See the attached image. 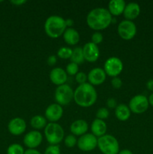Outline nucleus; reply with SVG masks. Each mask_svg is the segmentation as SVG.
I'll use <instances>...</instances> for the list:
<instances>
[{
    "label": "nucleus",
    "instance_id": "obj_1",
    "mask_svg": "<svg viewBox=\"0 0 153 154\" xmlns=\"http://www.w3.org/2000/svg\"><path fill=\"white\" fill-rule=\"evenodd\" d=\"M112 21V15L108 9L96 8L88 12L86 17V23L93 30H103L107 28Z\"/></svg>",
    "mask_w": 153,
    "mask_h": 154
},
{
    "label": "nucleus",
    "instance_id": "obj_2",
    "mask_svg": "<svg viewBox=\"0 0 153 154\" xmlns=\"http://www.w3.org/2000/svg\"><path fill=\"white\" fill-rule=\"evenodd\" d=\"M98 99V94L94 86L89 83L80 84L74 92L75 103L82 108H88L94 105Z\"/></svg>",
    "mask_w": 153,
    "mask_h": 154
},
{
    "label": "nucleus",
    "instance_id": "obj_3",
    "mask_svg": "<svg viewBox=\"0 0 153 154\" xmlns=\"http://www.w3.org/2000/svg\"><path fill=\"white\" fill-rule=\"evenodd\" d=\"M66 29L65 20L58 15L50 16L44 23L45 32L51 38H58L63 35Z\"/></svg>",
    "mask_w": 153,
    "mask_h": 154
},
{
    "label": "nucleus",
    "instance_id": "obj_4",
    "mask_svg": "<svg viewBox=\"0 0 153 154\" xmlns=\"http://www.w3.org/2000/svg\"><path fill=\"white\" fill-rule=\"evenodd\" d=\"M44 135L50 145H58L64 139V132L57 123H49L44 128Z\"/></svg>",
    "mask_w": 153,
    "mask_h": 154
},
{
    "label": "nucleus",
    "instance_id": "obj_5",
    "mask_svg": "<svg viewBox=\"0 0 153 154\" xmlns=\"http://www.w3.org/2000/svg\"><path fill=\"white\" fill-rule=\"evenodd\" d=\"M98 147L103 154H118L119 144L111 135H104L98 138Z\"/></svg>",
    "mask_w": 153,
    "mask_h": 154
},
{
    "label": "nucleus",
    "instance_id": "obj_6",
    "mask_svg": "<svg viewBox=\"0 0 153 154\" xmlns=\"http://www.w3.org/2000/svg\"><path fill=\"white\" fill-rule=\"evenodd\" d=\"M74 90L67 84L57 87L55 91V100L57 104L62 105H68L74 99Z\"/></svg>",
    "mask_w": 153,
    "mask_h": 154
},
{
    "label": "nucleus",
    "instance_id": "obj_7",
    "mask_svg": "<svg viewBox=\"0 0 153 154\" xmlns=\"http://www.w3.org/2000/svg\"><path fill=\"white\" fill-rule=\"evenodd\" d=\"M148 99L146 96L138 94L131 98L129 102L128 107L130 111L134 114H140L146 112L148 108Z\"/></svg>",
    "mask_w": 153,
    "mask_h": 154
},
{
    "label": "nucleus",
    "instance_id": "obj_8",
    "mask_svg": "<svg viewBox=\"0 0 153 154\" xmlns=\"http://www.w3.org/2000/svg\"><path fill=\"white\" fill-rule=\"evenodd\" d=\"M104 70L108 76L112 78L118 77V75H119L123 70V63L118 57H110L105 61Z\"/></svg>",
    "mask_w": 153,
    "mask_h": 154
},
{
    "label": "nucleus",
    "instance_id": "obj_9",
    "mask_svg": "<svg viewBox=\"0 0 153 154\" xmlns=\"http://www.w3.org/2000/svg\"><path fill=\"white\" fill-rule=\"evenodd\" d=\"M118 34L122 39L126 41L134 38L136 34V26L131 20H124L118 23L117 28Z\"/></svg>",
    "mask_w": 153,
    "mask_h": 154
},
{
    "label": "nucleus",
    "instance_id": "obj_10",
    "mask_svg": "<svg viewBox=\"0 0 153 154\" xmlns=\"http://www.w3.org/2000/svg\"><path fill=\"white\" fill-rule=\"evenodd\" d=\"M77 147L83 152H89L98 147V138L92 133H86L77 140Z\"/></svg>",
    "mask_w": 153,
    "mask_h": 154
},
{
    "label": "nucleus",
    "instance_id": "obj_11",
    "mask_svg": "<svg viewBox=\"0 0 153 154\" xmlns=\"http://www.w3.org/2000/svg\"><path fill=\"white\" fill-rule=\"evenodd\" d=\"M84 60L88 63H94L97 61L100 56V51L98 45L92 42H87L82 48Z\"/></svg>",
    "mask_w": 153,
    "mask_h": 154
},
{
    "label": "nucleus",
    "instance_id": "obj_12",
    "mask_svg": "<svg viewBox=\"0 0 153 154\" xmlns=\"http://www.w3.org/2000/svg\"><path fill=\"white\" fill-rule=\"evenodd\" d=\"M63 108L60 105L53 103L50 105L45 110V118L50 123H56L63 115Z\"/></svg>",
    "mask_w": 153,
    "mask_h": 154
},
{
    "label": "nucleus",
    "instance_id": "obj_13",
    "mask_svg": "<svg viewBox=\"0 0 153 154\" xmlns=\"http://www.w3.org/2000/svg\"><path fill=\"white\" fill-rule=\"evenodd\" d=\"M43 136L41 133L37 130H33L28 132L23 138V143L28 149H35L41 144Z\"/></svg>",
    "mask_w": 153,
    "mask_h": 154
},
{
    "label": "nucleus",
    "instance_id": "obj_14",
    "mask_svg": "<svg viewBox=\"0 0 153 154\" xmlns=\"http://www.w3.org/2000/svg\"><path fill=\"white\" fill-rule=\"evenodd\" d=\"M9 132L13 135H20L24 133L26 129V123L22 118L15 117L10 120L8 125Z\"/></svg>",
    "mask_w": 153,
    "mask_h": 154
},
{
    "label": "nucleus",
    "instance_id": "obj_15",
    "mask_svg": "<svg viewBox=\"0 0 153 154\" xmlns=\"http://www.w3.org/2000/svg\"><path fill=\"white\" fill-rule=\"evenodd\" d=\"M106 75L104 70L100 68H94L88 72L87 75L88 83L92 86H99L106 80Z\"/></svg>",
    "mask_w": 153,
    "mask_h": 154
},
{
    "label": "nucleus",
    "instance_id": "obj_16",
    "mask_svg": "<svg viewBox=\"0 0 153 154\" xmlns=\"http://www.w3.org/2000/svg\"><path fill=\"white\" fill-rule=\"evenodd\" d=\"M68 79V74L63 69L56 67L52 69L50 73V80L53 84L56 86L65 84Z\"/></svg>",
    "mask_w": 153,
    "mask_h": 154
},
{
    "label": "nucleus",
    "instance_id": "obj_17",
    "mask_svg": "<svg viewBox=\"0 0 153 154\" xmlns=\"http://www.w3.org/2000/svg\"><path fill=\"white\" fill-rule=\"evenodd\" d=\"M140 14V7L136 2H129L124 8L123 15L125 20L133 21Z\"/></svg>",
    "mask_w": 153,
    "mask_h": 154
},
{
    "label": "nucleus",
    "instance_id": "obj_18",
    "mask_svg": "<svg viewBox=\"0 0 153 154\" xmlns=\"http://www.w3.org/2000/svg\"><path fill=\"white\" fill-rule=\"evenodd\" d=\"M88 129V125L84 120H77L74 121L70 126V130L72 135L75 136H82L87 133Z\"/></svg>",
    "mask_w": 153,
    "mask_h": 154
},
{
    "label": "nucleus",
    "instance_id": "obj_19",
    "mask_svg": "<svg viewBox=\"0 0 153 154\" xmlns=\"http://www.w3.org/2000/svg\"><path fill=\"white\" fill-rule=\"evenodd\" d=\"M106 129H107L106 123L100 119H94L91 124L92 134L98 138L106 135Z\"/></svg>",
    "mask_w": 153,
    "mask_h": 154
},
{
    "label": "nucleus",
    "instance_id": "obj_20",
    "mask_svg": "<svg viewBox=\"0 0 153 154\" xmlns=\"http://www.w3.org/2000/svg\"><path fill=\"white\" fill-rule=\"evenodd\" d=\"M125 6L126 3L123 0H111L108 4V11L111 15L118 16L123 14Z\"/></svg>",
    "mask_w": 153,
    "mask_h": 154
},
{
    "label": "nucleus",
    "instance_id": "obj_21",
    "mask_svg": "<svg viewBox=\"0 0 153 154\" xmlns=\"http://www.w3.org/2000/svg\"><path fill=\"white\" fill-rule=\"evenodd\" d=\"M64 42L69 45H76L80 41V34L75 29L67 28L63 34Z\"/></svg>",
    "mask_w": 153,
    "mask_h": 154
},
{
    "label": "nucleus",
    "instance_id": "obj_22",
    "mask_svg": "<svg viewBox=\"0 0 153 154\" xmlns=\"http://www.w3.org/2000/svg\"><path fill=\"white\" fill-rule=\"evenodd\" d=\"M130 108L128 106L124 104H120L117 105L115 109V115L116 118L120 121H126L128 120L130 117Z\"/></svg>",
    "mask_w": 153,
    "mask_h": 154
},
{
    "label": "nucleus",
    "instance_id": "obj_23",
    "mask_svg": "<svg viewBox=\"0 0 153 154\" xmlns=\"http://www.w3.org/2000/svg\"><path fill=\"white\" fill-rule=\"evenodd\" d=\"M30 124L32 127L34 129H44L46 126V119L44 117L40 115H35L32 117L30 120Z\"/></svg>",
    "mask_w": 153,
    "mask_h": 154
},
{
    "label": "nucleus",
    "instance_id": "obj_24",
    "mask_svg": "<svg viewBox=\"0 0 153 154\" xmlns=\"http://www.w3.org/2000/svg\"><path fill=\"white\" fill-rule=\"evenodd\" d=\"M70 60H71L72 63H74L77 65L81 64V63H82L85 61L83 57V53H82V48L76 47V48H75L73 50Z\"/></svg>",
    "mask_w": 153,
    "mask_h": 154
},
{
    "label": "nucleus",
    "instance_id": "obj_25",
    "mask_svg": "<svg viewBox=\"0 0 153 154\" xmlns=\"http://www.w3.org/2000/svg\"><path fill=\"white\" fill-rule=\"evenodd\" d=\"M72 51L73 50L70 49L68 47H62L57 51V55L62 60H68L71 57Z\"/></svg>",
    "mask_w": 153,
    "mask_h": 154
},
{
    "label": "nucleus",
    "instance_id": "obj_26",
    "mask_svg": "<svg viewBox=\"0 0 153 154\" xmlns=\"http://www.w3.org/2000/svg\"><path fill=\"white\" fill-rule=\"evenodd\" d=\"M23 147L19 144H12L8 147L7 154H24Z\"/></svg>",
    "mask_w": 153,
    "mask_h": 154
},
{
    "label": "nucleus",
    "instance_id": "obj_27",
    "mask_svg": "<svg viewBox=\"0 0 153 154\" xmlns=\"http://www.w3.org/2000/svg\"><path fill=\"white\" fill-rule=\"evenodd\" d=\"M78 71H79V67H78V65L74 63H72L70 62V63L68 64V66H66V73L68 75H70V76H73V75H76L78 73Z\"/></svg>",
    "mask_w": 153,
    "mask_h": 154
},
{
    "label": "nucleus",
    "instance_id": "obj_28",
    "mask_svg": "<svg viewBox=\"0 0 153 154\" xmlns=\"http://www.w3.org/2000/svg\"><path fill=\"white\" fill-rule=\"evenodd\" d=\"M76 144H77V140H76L75 135H68L64 138V144L67 147L72 148V147H75Z\"/></svg>",
    "mask_w": 153,
    "mask_h": 154
},
{
    "label": "nucleus",
    "instance_id": "obj_29",
    "mask_svg": "<svg viewBox=\"0 0 153 154\" xmlns=\"http://www.w3.org/2000/svg\"><path fill=\"white\" fill-rule=\"evenodd\" d=\"M110 115L109 110L106 108H104V107H102V108H100L96 112V117L97 119H100V120H105V119L108 118Z\"/></svg>",
    "mask_w": 153,
    "mask_h": 154
},
{
    "label": "nucleus",
    "instance_id": "obj_30",
    "mask_svg": "<svg viewBox=\"0 0 153 154\" xmlns=\"http://www.w3.org/2000/svg\"><path fill=\"white\" fill-rule=\"evenodd\" d=\"M44 154H61V150L58 145H50L45 149Z\"/></svg>",
    "mask_w": 153,
    "mask_h": 154
},
{
    "label": "nucleus",
    "instance_id": "obj_31",
    "mask_svg": "<svg viewBox=\"0 0 153 154\" xmlns=\"http://www.w3.org/2000/svg\"><path fill=\"white\" fill-rule=\"evenodd\" d=\"M91 40L93 44L98 45L99 44L103 42V35L100 32H95L92 34L91 38Z\"/></svg>",
    "mask_w": 153,
    "mask_h": 154
},
{
    "label": "nucleus",
    "instance_id": "obj_32",
    "mask_svg": "<svg viewBox=\"0 0 153 154\" xmlns=\"http://www.w3.org/2000/svg\"><path fill=\"white\" fill-rule=\"evenodd\" d=\"M75 80H76V82L80 85V84H83L85 83H86V81L88 80L87 78V75H86L84 72H78L76 75H75Z\"/></svg>",
    "mask_w": 153,
    "mask_h": 154
},
{
    "label": "nucleus",
    "instance_id": "obj_33",
    "mask_svg": "<svg viewBox=\"0 0 153 154\" xmlns=\"http://www.w3.org/2000/svg\"><path fill=\"white\" fill-rule=\"evenodd\" d=\"M111 85H112V87L113 88L119 89L122 86V81L118 77L112 78V80H111Z\"/></svg>",
    "mask_w": 153,
    "mask_h": 154
},
{
    "label": "nucleus",
    "instance_id": "obj_34",
    "mask_svg": "<svg viewBox=\"0 0 153 154\" xmlns=\"http://www.w3.org/2000/svg\"><path fill=\"white\" fill-rule=\"evenodd\" d=\"M106 107L110 109H116L117 107V101L114 98H109L106 102Z\"/></svg>",
    "mask_w": 153,
    "mask_h": 154
},
{
    "label": "nucleus",
    "instance_id": "obj_35",
    "mask_svg": "<svg viewBox=\"0 0 153 154\" xmlns=\"http://www.w3.org/2000/svg\"><path fill=\"white\" fill-rule=\"evenodd\" d=\"M46 63L50 66H54L57 63V58L55 55H50L47 58Z\"/></svg>",
    "mask_w": 153,
    "mask_h": 154
},
{
    "label": "nucleus",
    "instance_id": "obj_36",
    "mask_svg": "<svg viewBox=\"0 0 153 154\" xmlns=\"http://www.w3.org/2000/svg\"><path fill=\"white\" fill-rule=\"evenodd\" d=\"M10 3L16 6H20L26 3V0H12L10 1Z\"/></svg>",
    "mask_w": 153,
    "mask_h": 154
},
{
    "label": "nucleus",
    "instance_id": "obj_37",
    "mask_svg": "<svg viewBox=\"0 0 153 154\" xmlns=\"http://www.w3.org/2000/svg\"><path fill=\"white\" fill-rule=\"evenodd\" d=\"M146 86L147 90H148L149 91L152 92L153 93V79L148 80V81L146 82Z\"/></svg>",
    "mask_w": 153,
    "mask_h": 154
},
{
    "label": "nucleus",
    "instance_id": "obj_38",
    "mask_svg": "<svg viewBox=\"0 0 153 154\" xmlns=\"http://www.w3.org/2000/svg\"><path fill=\"white\" fill-rule=\"evenodd\" d=\"M74 24V22L71 18H68V19L65 20V25L67 28H72Z\"/></svg>",
    "mask_w": 153,
    "mask_h": 154
},
{
    "label": "nucleus",
    "instance_id": "obj_39",
    "mask_svg": "<svg viewBox=\"0 0 153 154\" xmlns=\"http://www.w3.org/2000/svg\"><path fill=\"white\" fill-rule=\"evenodd\" d=\"M24 154H41L38 150H35V149H28V150H25Z\"/></svg>",
    "mask_w": 153,
    "mask_h": 154
},
{
    "label": "nucleus",
    "instance_id": "obj_40",
    "mask_svg": "<svg viewBox=\"0 0 153 154\" xmlns=\"http://www.w3.org/2000/svg\"><path fill=\"white\" fill-rule=\"evenodd\" d=\"M118 154H134V153H132L130 150H128V149H124V150H120V151L118 152Z\"/></svg>",
    "mask_w": 153,
    "mask_h": 154
},
{
    "label": "nucleus",
    "instance_id": "obj_41",
    "mask_svg": "<svg viewBox=\"0 0 153 154\" xmlns=\"http://www.w3.org/2000/svg\"><path fill=\"white\" fill-rule=\"evenodd\" d=\"M148 99V103H149V105L153 107V93H152L151 94L149 95Z\"/></svg>",
    "mask_w": 153,
    "mask_h": 154
}]
</instances>
